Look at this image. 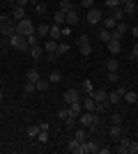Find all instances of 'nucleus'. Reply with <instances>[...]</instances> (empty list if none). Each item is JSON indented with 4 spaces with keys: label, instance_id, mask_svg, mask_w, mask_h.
Segmentation results:
<instances>
[{
    "label": "nucleus",
    "instance_id": "obj_1",
    "mask_svg": "<svg viewBox=\"0 0 138 154\" xmlns=\"http://www.w3.org/2000/svg\"><path fill=\"white\" fill-rule=\"evenodd\" d=\"M78 122L83 124L87 131H94V129L99 127V113H94V110H85V113H81V115H78Z\"/></svg>",
    "mask_w": 138,
    "mask_h": 154
},
{
    "label": "nucleus",
    "instance_id": "obj_2",
    "mask_svg": "<svg viewBox=\"0 0 138 154\" xmlns=\"http://www.w3.org/2000/svg\"><path fill=\"white\" fill-rule=\"evenodd\" d=\"M9 46H12V48H16V51H30V46H28V39L23 37V35H19V32L9 35Z\"/></svg>",
    "mask_w": 138,
    "mask_h": 154
},
{
    "label": "nucleus",
    "instance_id": "obj_3",
    "mask_svg": "<svg viewBox=\"0 0 138 154\" xmlns=\"http://www.w3.org/2000/svg\"><path fill=\"white\" fill-rule=\"evenodd\" d=\"M16 32V26H14V19L12 16H0V35H14Z\"/></svg>",
    "mask_w": 138,
    "mask_h": 154
},
{
    "label": "nucleus",
    "instance_id": "obj_4",
    "mask_svg": "<svg viewBox=\"0 0 138 154\" xmlns=\"http://www.w3.org/2000/svg\"><path fill=\"white\" fill-rule=\"evenodd\" d=\"M16 32L19 35H23V37H28V35H35V26L30 19H21L16 21Z\"/></svg>",
    "mask_w": 138,
    "mask_h": 154
},
{
    "label": "nucleus",
    "instance_id": "obj_5",
    "mask_svg": "<svg viewBox=\"0 0 138 154\" xmlns=\"http://www.w3.org/2000/svg\"><path fill=\"white\" fill-rule=\"evenodd\" d=\"M44 51L48 53V55H46V58H48V62H53V60L58 58V42H55V39H46V44H44Z\"/></svg>",
    "mask_w": 138,
    "mask_h": 154
},
{
    "label": "nucleus",
    "instance_id": "obj_6",
    "mask_svg": "<svg viewBox=\"0 0 138 154\" xmlns=\"http://www.w3.org/2000/svg\"><path fill=\"white\" fill-rule=\"evenodd\" d=\"M78 51H81V55H90L92 53V44H90V39H87V35H81L78 37Z\"/></svg>",
    "mask_w": 138,
    "mask_h": 154
},
{
    "label": "nucleus",
    "instance_id": "obj_7",
    "mask_svg": "<svg viewBox=\"0 0 138 154\" xmlns=\"http://www.w3.org/2000/svg\"><path fill=\"white\" fill-rule=\"evenodd\" d=\"M101 19H104V12H101V9H97V7L87 9V23L97 26V23H101Z\"/></svg>",
    "mask_w": 138,
    "mask_h": 154
},
{
    "label": "nucleus",
    "instance_id": "obj_8",
    "mask_svg": "<svg viewBox=\"0 0 138 154\" xmlns=\"http://www.w3.org/2000/svg\"><path fill=\"white\" fill-rule=\"evenodd\" d=\"M127 30H129V28H127L124 21H118V26L111 30V32H113V39H120V42H122V37L127 35Z\"/></svg>",
    "mask_w": 138,
    "mask_h": 154
},
{
    "label": "nucleus",
    "instance_id": "obj_9",
    "mask_svg": "<svg viewBox=\"0 0 138 154\" xmlns=\"http://www.w3.org/2000/svg\"><path fill=\"white\" fill-rule=\"evenodd\" d=\"M99 152V145L94 140H85V143H81V154H94Z\"/></svg>",
    "mask_w": 138,
    "mask_h": 154
},
{
    "label": "nucleus",
    "instance_id": "obj_10",
    "mask_svg": "<svg viewBox=\"0 0 138 154\" xmlns=\"http://www.w3.org/2000/svg\"><path fill=\"white\" fill-rule=\"evenodd\" d=\"M65 103H74V101H81V90H67L65 94Z\"/></svg>",
    "mask_w": 138,
    "mask_h": 154
},
{
    "label": "nucleus",
    "instance_id": "obj_11",
    "mask_svg": "<svg viewBox=\"0 0 138 154\" xmlns=\"http://www.w3.org/2000/svg\"><path fill=\"white\" fill-rule=\"evenodd\" d=\"M106 46H108V51H111L113 55H118V53L122 51V42H120V39H111Z\"/></svg>",
    "mask_w": 138,
    "mask_h": 154
},
{
    "label": "nucleus",
    "instance_id": "obj_12",
    "mask_svg": "<svg viewBox=\"0 0 138 154\" xmlns=\"http://www.w3.org/2000/svg\"><path fill=\"white\" fill-rule=\"evenodd\" d=\"M81 113H83V101H74V103H69V115L78 117Z\"/></svg>",
    "mask_w": 138,
    "mask_h": 154
},
{
    "label": "nucleus",
    "instance_id": "obj_13",
    "mask_svg": "<svg viewBox=\"0 0 138 154\" xmlns=\"http://www.w3.org/2000/svg\"><path fill=\"white\" fill-rule=\"evenodd\" d=\"M118 140H120V147H118V152H120V154H129V143H131V140H129L127 136H120Z\"/></svg>",
    "mask_w": 138,
    "mask_h": 154
},
{
    "label": "nucleus",
    "instance_id": "obj_14",
    "mask_svg": "<svg viewBox=\"0 0 138 154\" xmlns=\"http://www.w3.org/2000/svg\"><path fill=\"white\" fill-rule=\"evenodd\" d=\"M48 37L55 39V42H60V37H62V26H55V23H53L51 30H48Z\"/></svg>",
    "mask_w": 138,
    "mask_h": 154
},
{
    "label": "nucleus",
    "instance_id": "obj_15",
    "mask_svg": "<svg viewBox=\"0 0 138 154\" xmlns=\"http://www.w3.org/2000/svg\"><path fill=\"white\" fill-rule=\"evenodd\" d=\"M12 16L16 21H21V19H26V7H19V5H12Z\"/></svg>",
    "mask_w": 138,
    "mask_h": 154
},
{
    "label": "nucleus",
    "instance_id": "obj_16",
    "mask_svg": "<svg viewBox=\"0 0 138 154\" xmlns=\"http://www.w3.org/2000/svg\"><path fill=\"white\" fill-rule=\"evenodd\" d=\"M108 136H111L113 140H118L120 136H122V124H111V129H108Z\"/></svg>",
    "mask_w": 138,
    "mask_h": 154
},
{
    "label": "nucleus",
    "instance_id": "obj_17",
    "mask_svg": "<svg viewBox=\"0 0 138 154\" xmlns=\"http://www.w3.org/2000/svg\"><path fill=\"white\" fill-rule=\"evenodd\" d=\"M78 21H81V16H78V12H76V9L67 12V26H76Z\"/></svg>",
    "mask_w": 138,
    "mask_h": 154
},
{
    "label": "nucleus",
    "instance_id": "obj_18",
    "mask_svg": "<svg viewBox=\"0 0 138 154\" xmlns=\"http://www.w3.org/2000/svg\"><path fill=\"white\" fill-rule=\"evenodd\" d=\"M53 21H55V26H65L67 23V14L58 9V12H53Z\"/></svg>",
    "mask_w": 138,
    "mask_h": 154
},
{
    "label": "nucleus",
    "instance_id": "obj_19",
    "mask_svg": "<svg viewBox=\"0 0 138 154\" xmlns=\"http://www.w3.org/2000/svg\"><path fill=\"white\" fill-rule=\"evenodd\" d=\"M122 9H124V14H127V16H131V14H136V9H138V7H136V2H133V0H127L124 5H122Z\"/></svg>",
    "mask_w": 138,
    "mask_h": 154
},
{
    "label": "nucleus",
    "instance_id": "obj_20",
    "mask_svg": "<svg viewBox=\"0 0 138 154\" xmlns=\"http://www.w3.org/2000/svg\"><path fill=\"white\" fill-rule=\"evenodd\" d=\"M111 16L115 21H122V19H124L127 14H124V9H122V5H120V7H113V9H111Z\"/></svg>",
    "mask_w": 138,
    "mask_h": 154
},
{
    "label": "nucleus",
    "instance_id": "obj_21",
    "mask_svg": "<svg viewBox=\"0 0 138 154\" xmlns=\"http://www.w3.org/2000/svg\"><path fill=\"white\" fill-rule=\"evenodd\" d=\"M39 71H37V69H28L26 71V81H30V83H37V81H39Z\"/></svg>",
    "mask_w": 138,
    "mask_h": 154
},
{
    "label": "nucleus",
    "instance_id": "obj_22",
    "mask_svg": "<svg viewBox=\"0 0 138 154\" xmlns=\"http://www.w3.org/2000/svg\"><path fill=\"white\" fill-rule=\"evenodd\" d=\"M35 85H37V92H46L48 88H51V81H48V78H39Z\"/></svg>",
    "mask_w": 138,
    "mask_h": 154
},
{
    "label": "nucleus",
    "instance_id": "obj_23",
    "mask_svg": "<svg viewBox=\"0 0 138 154\" xmlns=\"http://www.w3.org/2000/svg\"><path fill=\"white\" fill-rule=\"evenodd\" d=\"M92 99H94V101H106V99H108V92L106 90H92Z\"/></svg>",
    "mask_w": 138,
    "mask_h": 154
},
{
    "label": "nucleus",
    "instance_id": "obj_24",
    "mask_svg": "<svg viewBox=\"0 0 138 154\" xmlns=\"http://www.w3.org/2000/svg\"><path fill=\"white\" fill-rule=\"evenodd\" d=\"M94 99H92V94H85V99H83V110H94Z\"/></svg>",
    "mask_w": 138,
    "mask_h": 154
},
{
    "label": "nucleus",
    "instance_id": "obj_25",
    "mask_svg": "<svg viewBox=\"0 0 138 154\" xmlns=\"http://www.w3.org/2000/svg\"><path fill=\"white\" fill-rule=\"evenodd\" d=\"M99 39H101L104 44H108V42L113 39V32H111V30H106V28H101V30H99Z\"/></svg>",
    "mask_w": 138,
    "mask_h": 154
},
{
    "label": "nucleus",
    "instance_id": "obj_26",
    "mask_svg": "<svg viewBox=\"0 0 138 154\" xmlns=\"http://www.w3.org/2000/svg\"><path fill=\"white\" fill-rule=\"evenodd\" d=\"M30 55H32V60H39L41 55H44V46H32V48H30Z\"/></svg>",
    "mask_w": 138,
    "mask_h": 154
},
{
    "label": "nucleus",
    "instance_id": "obj_27",
    "mask_svg": "<svg viewBox=\"0 0 138 154\" xmlns=\"http://www.w3.org/2000/svg\"><path fill=\"white\" fill-rule=\"evenodd\" d=\"M48 30H51V28L46 26V23H41V26L35 28V35H37V37H48Z\"/></svg>",
    "mask_w": 138,
    "mask_h": 154
},
{
    "label": "nucleus",
    "instance_id": "obj_28",
    "mask_svg": "<svg viewBox=\"0 0 138 154\" xmlns=\"http://www.w3.org/2000/svg\"><path fill=\"white\" fill-rule=\"evenodd\" d=\"M67 147H69V152H74V154H81V143L76 140V138H72V140L67 143Z\"/></svg>",
    "mask_w": 138,
    "mask_h": 154
},
{
    "label": "nucleus",
    "instance_id": "obj_29",
    "mask_svg": "<svg viewBox=\"0 0 138 154\" xmlns=\"http://www.w3.org/2000/svg\"><path fill=\"white\" fill-rule=\"evenodd\" d=\"M122 99H124L127 103H136L138 101V94H136V92H131V90H127L124 94H122Z\"/></svg>",
    "mask_w": 138,
    "mask_h": 154
},
{
    "label": "nucleus",
    "instance_id": "obj_30",
    "mask_svg": "<svg viewBox=\"0 0 138 154\" xmlns=\"http://www.w3.org/2000/svg\"><path fill=\"white\" fill-rule=\"evenodd\" d=\"M106 108H111L108 99H106V101H97V103H94V113H99V115H101V113H104Z\"/></svg>",
    "mask_w": 138,
    "mask_h": 154
},
{
    "label": "nucleus",
    "instance_id": "obj_31",
    "mask_svg": "<svg viewBox=\"0 0 138 154\" xmlns=\"http://www.w3.org/2000/svg\"><path fill=\"white\" fill-rule=\"evenodd\" d=\"M72 9H74V2H72V0H60V12H72Z\"/></svg>",
    "mask_w": 138,
    "mask_h": 154
},
{
    "label": "nucleus",
    "instance_id": "obj_32",
    "mask_svg": "<svg viewBox=\"0 0 138 154\" xmlns=\"http://www.w3.org/2000/svg\"><path fill=\"white\" fill-rule=\"evenodd\" d=\"M26 134H28V138H37V136H39V124L28 127V129H26Z\"/></svg>",
    "mask_w": 138,
    "mask_h": 154
},
{
    "label": "nucleus",
    "instance_id": "obj_33",
    "mask_svg": "<svg viewBox=\"0 0 138 154\" xmlns=\"http://www.w3.org/2000/svg\"><path fill=\"white\" fill-rule=\"evenodd\" d=\"M74 138H76L78 143H85V140H87V131H85V129H76V134H74Z\"/></svg>",
    "mask_w": 138,
    "mask_h": 154
},
{
    "label": "nucleus",
    "instance_id": "obj_34",
    "mask_svg": "<svg viewBox=\"0 0 138 154\" xmlns=\"http://www.w3.org/2000/svg\"><path fill=\"white\" fill-rule=\"evenodd\" d=\"M101 21H104V28H106V30H113V28L118 26V21L113 19V16H106V19H101Z\"/></svg>",
    "mask_w": 138,
    "mask_h": 154
},
{
    "label": "nucleus",
    "instance_id": "obj_35",
    "mask_svg": "<svg viewBox=\"0 0 138 154\" xmlns=\"http://www.w3.org/2000/svg\"><path fill=\"white\" fill-rule=\"evenodd\" d=\"M48 81H51L53 85L60 83V81H62V74H60V71H51V74H48Z\"/></svg>",
    "mask_w": 138,
    "mask_h": 154
},
{
    "label": "nucleus",
    "instance_id": "obj_36",
    "mask_svg": "<svg viewBox=\"0 0 138 154\" xmlns=\"http://www.w3.org/2000/svg\"><path fill=\"white\" fill-rule=\"evenodd\" d=\"M106 69H108V71H118V60L108 58V60H106Z\"/></svg>",
    "mask_w": 138,
    "mask_h": 154
},
{
    "label": "nucleus",
    "instance_id": "obj_37",
    "mask_svg": "<svg viewBox=\"0 0 138 154\" xmlns=\"http://www.w3.org/2000/svg\"><path fill=\"white\" fill-rule=\"evenodd\" d=\"M23 92H26V94H32V92H37V85L30 83V81H26V85H23Z\"/></svg>",
    "mask_w": 138,
    "mask_h": 154
},
{
    "label": "nucleus",
    "instance_id": "obj_38",
    "mask_svg": "<svg viewBox=\"0 0 138 154\" xmlns=\"http://www.w3.org/2000/svg\"><path fill=\"white\" fill-rule=\"evenodd\" d=\"M92 90H94V85H92L90 78H87V81H83V94H92Z\"/></svg>",
    "mask_w": 138,
    "mask_h": 154
},
{
    "label": "nucleus",
    "instance_id": "obj_39",
    "mask_svg": "<svg viewBox=\"0 0 138 154\" xmlns=\"http://www.w3.org/2000/svg\"><path fill=\"white\" fill-rule=\"evenodd\" d=\"M76 120H78V117L67 115V117H65V127H67V129H74V127H76Z\"/></svg>",
    "mask_w": 138,
    "mask_h": 154
},
{
    "label": "nucleus",
    "instance_id": "obj_40",
    "mask_svg": "<svg viewBox=\"0 0 138 154\" xmlns=\"http://www.w3.org/2000/svg\"><path fill=\"white\" fill-rule=\"evenodd\" d=\"M120 99H122V97H120L118 92H111V94H108V103H111V106H115V103H120Z\"/></svg>",
    "mask_w": 138,
    "mask_h": 154
},
{
    "label": "nucleus",
    "instance_id": "obj_41",
    "mask_svg": "<svg viewBox=\"0 0 138 154\" xmlns=\"http://www.w3.org/2000/svg\"><path fill=\"white\" fill-rule=\"evenodd\" d=\"M35 9H37L39 16H44V14H46V5H44V2H35Z\"/></svg>",
    "mask_w": 138,
    "mask_h": 154
},
{
    "label": "nucleus",
    "instance_id": "obj_42",
    "mask_svg": "<svg viewBox=\"0 0 138 154\" xmlns=\"http://www.w3.org/2000/svg\"><path fill=\"white\" fill-rule=\"evenodd\" d=\"M67 51H69V44H62V42H58V55H65Z\"/></svg>",
    "mask_w": 138,
    "mask_h": 154
},
{
    "label": "nucleus",
    "instance_id": "obj_43",
    "mask_svg": "<svg viewBox=\"0 0 138 154\" xmlns=\"http://www.w3.org/2000/svg\"><path fill=\"white\" fill-rule=\"evenodd\" d=\"M81 7H83V9H92V7H94V0H81Z\"/></svg>",
    "mask_w": 138,
    "mask_h": 154
},
{
    "label": "nucleus",
    "instance_id": "obj_44",
    "mask_svg": "<svg viewBox=\"0 0 138 154\" xmlns=\"http://www.w3.org/2000/svg\"><path fill=\"white\" fill-rule=\"evenodd\" d=\"M122 2L120 0H106V9H113V7H120Z\"/></svg>",
    "mask_w": 138,
    "mask_h": 154
},
{
    "label": "nucleus",
    "instance_id": "obj_45",
    "mask_svg": "<svg viewBox=\"0 0 138 154\" xmlns=\"http://www.w3.org/2000/svg\"><path fill=\"white\" fill-rule=\"evenodd\" d=\"M129 154H138V140L129 143Z\"/></svg>",
    "mask_w": 138,
    "mask_h": 154
},
{
    "label": "nucleus",
    "instance_id": "obj_46",
    "mask_svg": "<svg viewBox=\"0 0 138 154\" xmlns=\"http://www.w3.org/2000/svg\"><path fill=\"white\" fill-rule=\"evenodd\" d=\"M28 46H30V48H32V46H37V35H28Z\"/></svg>",
    "mask_w": 138,
    "mask_h": 154
},
{
    "label": "nucleus",
    "instance_id": "obj_47",
    "mask_svg": "<svg viewBox=\"0 0 138 154\" xmlns=\"http://www.w3.org/2000/svg\"><path fill=\"white\" fill-rule=\"evenodd\" d=\"M69 115V108H58V117L60 120H62V122H65V117Z\"/></svg>",
    "mask_w": 138,
    "mask_h": 154
},
{
    "label": "nucleus",
    "instance_id": "obj_48",
    "mask_svg": "<svg viewBox=\"0 0 138 154\" xmlns=\"http://www.w3.org/2000/svg\"><path fill=\"white\" fill-rule=\"evenodd\" d=\"M14 5H19V7H28V5H35V0H16Z\"/></svg>",
    "mask_w": 138,
    "mask_h": 154
},
{
    "label": "nucleus",
    "instance_id": "obj_49",
    "mask_svg": "<svg viewBox=\"0 0 138 154\" xmlns=\"http://www.w3.org/2000/svg\"><path fill=\"white\" fill-rule=\"evenodd\" d=\"M37 140H39V143H46V140H48V131H39Z\"/></svg>",
    "mask_w": 138,
    "mask_h": 154
},
{
    "label": "nucleus",
    "instance_id": "obj_50",
    "mask_svg": "<svg viewBox=\"0 0 138 154\" xmlns=\"http://www.w3.org/2000/svg\"><path fill=\"white\" fill-rule=\"evenodd\" d=\"M111 124H122V115H120V113H115V115L111 117Z\"/></svg>",
    "mask_w": 138,
    "mask_h": 154
},
{
    "label": "nucleus",
    "instance_id": "obj_51",
    "mask_svg": "<svg viewBox=\"0 0 138 154\" xmlns=\"http://www.w3.org/2000/svg\"><path fill=\"white\" fill-rule=\"evenodd\" d=\"M108 81H111V83H118V74H115V71H108Z\"/></svg>",
    "mask_w": 138,
    "mask_h": 154
},
{
    "label": "nucleus",
    "instance_id": "obj_52",
    "mask_svg": "<svg viewBox=\"0 0 138 154\" xmlns=\"http://www.w3.org/2000/svg\"><path fill=\"white\" fill-rule=\"evenodd\" d=\"M131 58H138V42L131 46Z\"/></svg>",
    "mask_w": 138,
    "mask_h": 154
},
{
    "label": "nucleus",
    "instance_id": "obj_53",
    "mask_svg": "<svg viewBox=\"0 0 138 154\" xmlns=\"http://www.w3.org/2000/svg\"><path fill=\"white\" fill-rule=\"evenodd\" d=\"M48 129H51V127H48V122H39V131H48Z\"/></svg>",
    "mask_w": 138,
    "mask_h": 154
},
{
    "label": "nucleus",
    "instance_id": "obj_54",
    "mask_svg": "<svg viewBox=\"0 0 138 154\" xmlns=\"http://www.w3.org/2000/svg\"><path fill=\"white\" fill-rule=\"evenodd\" d=\"M69 30H72V26H65V28H62V37H69Z\"/></svg>",
    "mask_w": 138,
    "mask_h": 154
},
{
    "label": "nucleus",
    "instance_id": "obj_55",
    "mask_svg": "<svg viewBox=\"0 0 138 154\" xmlns=\"http://www.w3.org/2000/svg\"><path fill=\"white\" fill-rule=\"evenodd\" d=\"M131 35H133V37H138V26H136V28H131Z\"/></svg>",
    "mask_w": 138,
    "mask_h": 154
},
{
    "label": "nucleus",
    "instance_id": "obj_56",
    "mask_svg": "<svg viewBox=\"0 0 138 154\" xmlns=\"http://www.w3.org/2000/svg\"><path fill=\"white\" fill-rule=\"evenodd\" d=\"M2 99H5V94H2V90H0V101H2Z\"/></svg>",
    "mask_w": 138,
    "mask_h": 154
},
{
    "label": "nucleus",
    "instance_id": "obj_57",
    "mask_svg": "<svg viewBox=\"0 0 138 154\" xmlns=\"http://www.w3.org/2000/svg\"><path fill=\"white\" fill-rule=\"evenodd\" d=\"M120 2H122V5H124V2H127V0H120Z\"/></svg>",
    "mask_w": 138,
    "mask_h": 154
}]
</instances>
